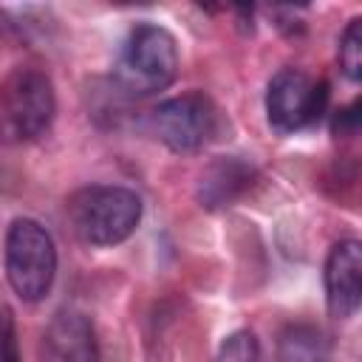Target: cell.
Returning <instances> with one entry per match:
<instances>
[{
	"instance_id": "cell-1",
	"label": "cell",
	"mask_w": 362,
	"mask_h": 362,
	"mask_svg": "<svg viewBox=\"0 0 362 362\" xmlns=\"http://www.w3.org/2000/svg\"><path fill=\"white\" fill-rule=\"evenodd\" d=\"M68 218L79 240L90 246H116L136 232L141 221V198L127 187H85L71 198Z\"/></svg>"
},
{
	"instance_id": "cell-2",
	"label": "cell",
	"mask_w": 362,
	"mask_h": 362,
	"mask_svg": "<svg viewBox=\"0 0 362 362\" xmlns=\"http://www.w3.org/2000/svg\"><path fill=\"white\" fill-rule=\"evenodd\" d=\"M178 76V42L156 23H139L130 28L119 59L116 82L136 96H150L170 88Z\"/></svg>"
},
{
	"instance_id": "cell-3",
	"label": "cell",
	"mask_w": 362,
	"mask_h": 362,
	"mask_svg": "<svg viewBox=\"0 0 362 362\" xmlns=\"http://www.w3.org/2000/svg\"><path fill=\"white\" fill-rule=\"evenodd\" d=\"M57 113L51 79L37 68H14L0 82V141L25 144L40 139Z\"/></svg>"
},
{
	"instance_id": "cell-4",
	"label": "cell",
	"mask_w": 362,
	"mask_h": 362,
	"mask_svg": "<svg viewBox=\"0 0 362 362\" xmlns=\"http://www.w3.org/2000/svg\"><path fill=\"white\" fill-rule=\"evenodd\" d=\"M6 277L14 294L25 303H37L51 291L57 277V246L42 223L31 218H17L8 226Z\"/></svg>"
},
{
	"instance_id": "cell-5",
	"label": "cell",
	"mask_w": 362,
	"mask_h": 362,
	"mask_svg": "<svg viewBox=\"0 0 362 362\" xmlns=\"http://www.w3.org/2000/svg\"><path fill=\"white\" fill-rule=\"evenodd\" d=\"M328 105V85L297 68H280L266 88V119L274 133L288 136L314 124Z\"/></svg>"
},
{
	"instance_id": "cell-6",
	"label": "cell",
	"mask_w": 362,
	"mask_h": 362,
	"mask_svg": "<svg viewBox=\"0 0 362 362\" xmlns=\"http://www.w3.org/2000/svg\"><path fill=\"white\" fill-rule=\"evenodd\" d=\"M218 127V110L204 93H181L153 110V130L173 153L201 150Z\"/></svg>"
},
{
	"instance_id": "cell-7",
	"label": "cell",
	"mask_w": 362,
	"mask_h": 362,
	"mask_svg": "<svg viewBox=\"0 0 362 362\" xmlns=\"http://www.w3.org/2000/svg\"><path fill=\"white\" fill-rule=\"evenodd\" d=\"M325 303L337 320H351L362 303V246L354 238L334 243L328 252Z\"/></svg>"
},
{
	"instance_id": "cell-8",
	"label": "cell",
	"mask_w": 362,
	"mask_h": 362,
	"mask_svg": "<svg viewBox=\"0 0 362 362\" xmlns=\"http://www.w3.org/2000/svg\"><path fill=\"white\" fill-rule=\"evenodd\" d=\"M42 362H99L93 322L74 308H62L45 328Z\"/></svg>"
},
{
	"instance_id": "cell-9",
	"label": "cell",
	"mask_w": 362,
	"mask_h": 362,
	"mask_svg": "<svg viewBox=\"0 0 362 362\" xmlns=\"http://www.w3.org/2000/svg\"><path fill=\"white\" fill-rule=\"evenodd\" d=\"M255 181V167L235 156L215 158L198 178V201L206 209L229 206L238 195H243Z\"/></svg>"
},
{
	"instance_id": "cell-10",
	"label": "cell",
	"mask_w": 362,
	"mask_h": 362,
	"mask_svg": "<svg viewBox=\"0 0 362 362\" xmlns=\"http://www.w3.org/2000/svg\"><path fill=\"white\" fill-rule=\"evenodd\" d=\"M328 337L308 322L286 325L277 337V362H325Z\"/></svg>"
},
{
	"instance_id": "cell-11",
	"label": "cell",
	"mask_w": 362,
	"mask_h": 362,
	"mask_svg": "<svg viewBox=\"0 0 362 362\" xmlns=\"http://www.w3.org/2000/svg\"><path fill=\"white\" fill-rule=\"evenodd\" d=\"M339 68L351 82L362 79V17H354L339 37Z\"/></svg>"
},
{
	"instance_id": "cell-12",
	"label": "cell",
	"mask_w": 362,
	"mask_h": 362,
	"mask_svg": "<svg viewBox=\"0 0 362 362\" xmlns=\"http://www.w3.org/2000/svg\"><path fill=\"white\" fill-rule=\"evenodd\" d=\"M257 359H260V345L252 331H232L221 342L215 356V362H257Z\"/></svg>"
},
{
	"instance_id": "cell-13",
	"label": "cell",
	"mask_w": 362,
	"mask_h": 362,
	"mask_svg": "<svg viewBox=\"0 0 362 362\" xmlns=\"http://www.w3.org/2000/svg\"><path fill=\"white\" fill-rule=\"evenodd\" d=\"M0 362H23L20 348H17L14 314L8 305H0Z\"/></svg>"
},
{
	"instance_id": "cell-14",
	"label": "cell",
	"mask_w": 362,
	"mask_h": 362,
	"mask_svg": "<svg viewBox=\"0 0 362 362\" xmlns=\"http://www.w3.org/2000/svg\"><path fill=\"white\" fill-rule=\"evenodd\" d=\"M334 136H354L359 130V102H351L348 107L334 113Z\"/></svg>"
}]
</instances>
